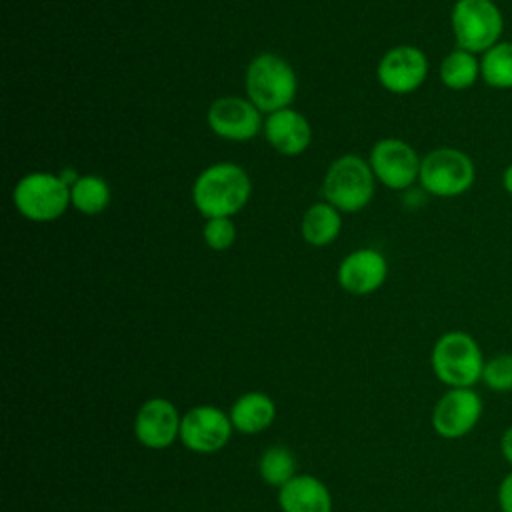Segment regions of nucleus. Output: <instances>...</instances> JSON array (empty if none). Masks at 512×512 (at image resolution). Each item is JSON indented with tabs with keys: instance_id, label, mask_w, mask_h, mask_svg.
<instances>
[{
	"instance_id": "f257e3e1",
	"label": "nucleus",
	"mask_w": 512,
	"mask_h": 512,
	"mask_svg": "<svg viewBox=\"0 0 512 512\" xmlns=\"http://www.w3.org/2000/svg\"><path fill=\"white\" fill-rule=\"evenodd\" d=\"M252 196V180L236 162L206 166L192 184V204L208 218H232Z\"/></svg>"
},
{
	"instance_id": "f03ea898",
	"label": "nucleus",
	"mask_w": 512,
	"mask_h": 512,
	"mask_svg": "<svg viewBox=\"0 0 512 512\" xmlns=\"http://www.w3.org/2000/svg\"><path fill=\"white\" fill-rule=\"evenodd\" d=\"M244 88L246 98L266 116L292 106L298 94V76L280 54L260 52L246 66Z\"/></svg>"
},
{
	"instance_id": "7ed1b4c3",
	"label": "nucleus",
	"mask_w": 512,
	"mask_h": 512,
	"mask_svg": "<svg viewBox=\"0 0 512 512\" xmlns=\"http://www.w3.org/2000/svg\"><path fill=\"white\" fill-rule=\"evenodd\" d=\"M484 364L478 340L466 330L440 334L430 350L432 372L446 388H474L482 382Z\"/></svg>"
},
{
	"instance_id": "20e7f679",
	"label": "nucleus",
	"mask_w": 512,
	"mask_h": 512,
	"mask_svg": "<svg viewBox=\"0 0 512 512\" xmlns=\"http://www.w3.org/2000/svg\"><path fill=\"white\" fill-rule=\"evenodd\" d=\"M376 192V178L368 164L358 154L338 156L326 170L322 180V196L342 214L364 210Z\"/></svg>"
},
{
	"instance_id": "39448f33",
	"label": "nucleus",
	"mask_w": 512,
	"mask_h": 512,
	"mask_svg": "<svg viewBox=\"0 0 512 512\" xmlns=\"http://www.w3.org/2000/svg\"><path fill=\"white\" fill-rule=\"evenodd\" d=\"M14 208L22 218L48 224L66 214L70 204V186L54 172H28L24 174L12 190Z\"/></svg>"
},
{
	"instance_id": "423d86ee",
	"label": "nucleus",
	"mask_w": 512,
	"mask_h": 512,
	"mask_svg": "<svg viewBox=\"0 0 512 512\" xmlns=\"http://www.w3.org/2000/svg\"><path fill=\"white\" fill-rule=\"evenodd\" d=\"M450 26L456 48L482 56L502 40L504 14L494 0H456Z\"/></svg>"
},
{
	"instance_id": "0eeeda50",
	"label": "nucleus",
	"mask_w": 512,
	"mask_h": 512,
	"mask_svg": "<svg viewBox=\"0 0 512 512\" xmlns=\"http://www.w3.org/2000/svg\"><path fill=\"white\" fill-rule=\"evenodd\" d=\"M476 180L474 160L460 148L440 146L422 156L418 184L438 198H454L472 188Z\"/></svg>"
},
{
	"instance_id": "6e6552de",
	"label": "nucleus",
	"mask_w": 512,
	"mask_h": 512,
	"mask_svg": "<svg viewBox=\"0 0 512 512\" xmlns=\"http://www.w3.org/2000/svg\"><path fill=\"white\" fill-rule=\"evenodd\" d=\"M368 164L376 182L384 184L388 190L402 192L418 182L422 158L400 138H380L370 150Z\"/></svg>"
},
{
	"instance_id": "1a4fd4ad",
	"label": "nucleus",
	"mask_w": 512,
	"mask_h": 512,
	"mask_svg": "<svg viewBox=\"0 0 512 512\" xmlns=\"http://www.w3.org/2000/svg\"><path fill=\"white\" fill-rule=\"evenodd\" d=\"M484 402L474 388H448L432 408V430L444 440L468 436L480 422Z\"/></svg>"
},
{
	"instance_id": "9d476101",
	"label": "nucleus",
	"mask_w": 512,
	"mask_h": 512,
	"mask_svg": "<svg viewBox=\"0 0 512 512\" xmlns=\"http://www.w3.org/2000/svg\"><path fill=\"white\" fill-rule=\"evenodd\" d=\"M230 414L212 404L192 406L182 414L180 442L196 454L220 452L232 438Z\"/></svg>"
},
{
	"instance_id": "9b49d317",
	"label": "nucleus",
	"mask_w": 512,
	"mask_h": 512,
	"mask_svg": "<svg viewBox=\"0 0 512 512\" xmlns=\"http://www.w3.org/2000/svg\"><path fill=\"white\" fill-rule=\"evenodd\" d=\"M428 56L412 44H400L382 54L376 66L378 84L396 96L416 92L428 78Z\"/></svg>"
},
{
	"instance_id": "f8f14e48",
	"label": "nucleus",
	"mask_w": 512,
	"mask_h": 512,
	"mask_svg": "<svg viewBox=\"0 0 512 512\" xmlns=\"http://www.w3.org/2000/svg\"><path fill=\"white\" fill-rule=\"evenodd\" d=\"M208 128L228 142H250L264 128V114L242 96H220L206 112Z\"/></svg>"
},
{
	"instance_id": "ddd939ff",
	"label": "nucleus",
	"mask_w": 512,
	"mask_h": 512,
	"mask_svg": "<svg viewBox=\"0 0 512 512\" xmlns=\"http://www.w3.org/2000/svg\"><path fill=\"white\" fill-rule=\"evenodd\" d=\"M182 414L168 398L146 400L134 416V436L150 450L170 448L180 440Z\"/></svg>"
},
{
	"instance_id": "4468645a",
	"label": "nucleus",
	"mask_w": 512,
	"mask_h": 512,
	"mask_svg": "<svg viewBox=\"0 0 512 512\" xmlns=\"http://www.w3.org/2000/svg\"><path fill=\"white\" fill-rule=\"evenodd\" d=\"M388 278V262L376 248H356L346 254L336 270L340 288L352 296H368L384 286Z\"/></svg>"
},
{
	"instance_id": "2eb2a0df",
	"label": "nucleus",
	"mask_w": 512,
	"mask_h": 512,
	"mask_svg": "<svg viewBox=\"0 0 512 512\" xmlns=\"http://www.w3.org/2000/svg\"><path fill=\"white\" fill-rule=\"evenodd\" d=\"M264 140L282 156H300L312 142V126L296 108H284L264 116Z\"/></svg>"
},
{
	"instance_id": "dca6fc26",
	"label": "nucleus",
	"mask_w": 512,
	"mask_h": 512,
	"mask_svg": "<svg viewBox=\"0 0 512 512\" xmlns=\"http://www.w3.org/2000/svg\"><path fill=\"white\" fill-rule=\"evenodd\" d=\"M282 512H332V494L314 474H296L278 490Z\"/></svg>"
},
{
	"instance_id": "f3484780",
	"label": "nucleus",
	"mask_w": 512,
	"mask_h": 512,
	"mask_svg": "<svg viewBox=\"0 0 512 512\" xmlns=\"http://www.w3.org/2000/svg\"><path fill=\"white\" fill-rule=\"evenodd\" d=\"M228 414H230V420H232V426L236 432L254 436L274 424L276 404L266 392L252 390V392H244L242 396H238L232 402Z\"/></svg>"
},
{
	"instance_id": "a211bd4d",
	"label": "nucleus",
	"mask_w": 512,
	"mask_h": 512,
	"mask_svg": "<svg viewBox=\"0 0 512 512\" xmlns=\"http://www.w3.org/2000/svg\"><path fill=\"white\" fill-rule=\"evenodd\" d=\"M342 230V212L326 200L314 202L306 208L300 220V236L314 248L330 246Z\"/></svg>"
},
{
	"instance_id": "6ab92c4d",
	"label": "nucleus",
	"mask_w": 512,
	"mask_h": 512,
	"mask_svg": "<svg viewBox=\"0 0 512 512\" xmlns=\"http://www.w3.org/2000/svg\"><path fill=\"white\" fill-rule=\"evenodd\" d=\"M110 202V184L98 174H80V178L70 186V204L84 216L102 214Z\"/></svg>"
},
{
	"instance_id": "aec40b11",
	"label": "nucleus",
	"mask_w": 512,
	"mask_h": 512,
	"mask_svg": "<svg viewBox=\"0 0 512 512\" xmlns=\"http://www.w3.org/2000/svg\"><path fill=\"white\" fill-rule=\"evenodd\" d=\"M440 80L448 90H468L480 76V58L468 50L454 48L440 62Z\"/></svg>"
},
{
	"instance_id": "412c9836",
	"label": "nucleus",
	"mask_w": 512,
	"mask_h": 512,
	"mask_svg": "<svg viewBox=\"0 0 512 512\" xmlns=\"http://www.w3.org/2000/svg\"><path fill=\"white\" fill-rule=\"evenodd\" d=\"M480 76L496 90H512V40H500L480 56Z\"/></svg>"
},
{
	"instance_id": "4be33fe9",
	"label": "nucleus",
	"mask_w": 512,
	"mask_h": 512,
	"mask_svg": "<svg viewBox=\"0 0 512 512\" xmlns=\"http://www.w3.org/2000/svg\"><path fill=\"white\" fill-rule=\"evenodd\" d=\"M258 474L264 484L282 488L296 476V458L286 446H268L258 460Z\"/></svg>"
},
{
	"instance_id": "5701e85b",
	"label": "nucleus",
	"mask_w": 512,
	"mask_h": 512,
	"mask_svg": "<svg viewBox=\"0 0 512 512\" xmlns=\"http://www.w3.org/2000/svg\"><path fill=\"white\" fill-rule=\"evenodd\" d=\"M482 382L488 390L506 394L512 392V352H498L486 358Z\"/></svg>"
},
{
	"instance_id": "b1692460",
	"label": "nucleus",
	"mask_w": 512,
	"mask_h": 512,
	"mask_svg": "<svg viewBox=\"0 0 512 512\" xmlns=\"http://www.w3.org/2000/svg\"><path fill=\"white\" fill-rule=\"evenodd\" d=\"M236 224L232 218H208L202 226V240L214 252H226L236 242Z\"/></svg>"
},
{
	"instance_id": "393cba45",
	"label": "nucleus",
	"mask_w": 512,
	"mask_h": 512,
	"mask_svg": "<svg viewBox=\"0 0 512 512\" xmlns=\"http://www.w3.org/2000/svg\"><path fill=\"white\" fill-rule=\"evenodd\" d=\"M496 502L500 512H512V470L500 480L496 490Z\"/></svg>"
},
{
	"instance_id": "a878e982",
	"label": "nucleus",
	"mask_w": 512,
	"mask_h": 512,
	"mask_svg": "<svg viewBox=\"0 0 512 512\" xmlns=\"http://www.w3.org/2000/svg\"><path fill=\"white\" fill-rule=\"evenodd\" d=\"M500 454L512 468V424L500 436Z\"/></svg>"
},
{
	"instance_id": "bb28decb",
	"label": "nucleus",
	"mask_w": 512,
	"mask_h": 512,
	"mask_svg": "<svg viewBox=\"0 0 512 512\" xmlns=\"http://www.w3.org/2000/svg\"><path fill=\"white\" fill-rule=\"evenodd\" d=\"M502 188L512 196V162L502 172Z\"/></svg>"
}]
</instances>
